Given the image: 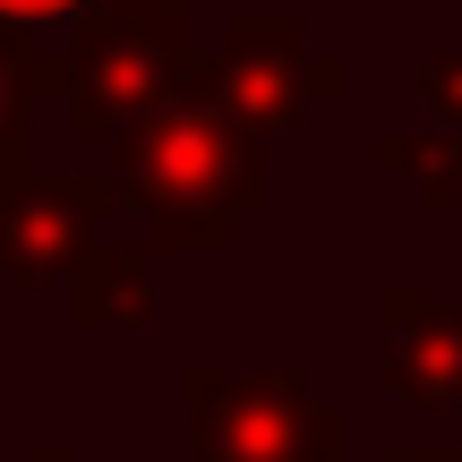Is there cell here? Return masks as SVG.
Returning <instances> with one entry per match:
<instances>
[{"instance_id":"2","label":"cell","mask_w":462,"mask_h":462,"mask_svg":"<svg viewBox=\"0 0 462 462\" xmlns=\"http://www.w3.org/2000/svg\"><path fill=\"white\" fill-rule=\"evenodd\" d=\"M171 69H180L171 17H112V26H95L78 51V129H137L171 95Z\"/></svg>"},{"instance_id":"9","label":"cell","mask_w":462,"mask_h":462,"mask_svg":"<svg viewBox=\"0 0 462 462\" xmlns=\"http://www.w3.org/2000/svg\"><path fill=\"white\" fill-rule=\"evenodd\" d=\"M60 462H69V454H60Z\"/></svg>"},{"instance_id":"7","label":"cell","mask_w":462,"mask_h":462,"mask_svg":"<svg viewBox=\"0 0 462 462\" xmlns=\"http://www.w3.org/2000/svg\"><path fill=\"white\" fill-rule=\"evenodd\" d=\"M95 0H0V17L9 26H69V17H86ZM120 17H171V0H120Z\"/></svg>"},{"instance_id":"5","label":"cell","mask_w":462,"mask_h":462,"mask_svg":"<svg viewBox=\"0 0 462 462\" xmlns=\"http://www.w3.org/2000/svg\"><path fill=\"white\" fill-rule=\"evenodd\" d=\"M103 189L95 180H17L9 206H0V265H9L17 282H51L69 274V265L86 257V206H95Z\"/></svg>"},{"instance_id":"8","label":"cell","mask_w":462,"mask_h":462,"mask_svg":"<svg viewBox=\"0 0 462 462\" xmlns=\"http://www.w3.org/2000/svg\"><path fill=\"white\" fill-rule=\"evenodd\" d=\"M17 120V60H9V43H0V129Z\"/></svg>"},{"instance_id":"6","label":"cell","mask_w":462,"mask_h":462,"mask_svg":"<svg viewBox=\"0 0 462 462\" xmlns=\"http://www.w3.org/2000/svg\"><path fill=\"white\" fill-rule=\"evenodd\" d=\"M385 360H394V385L411 402H437L462 385V317L429 309L420 291L385 300Z\"/></svg>"},{"instance_id":"3","label":"cell","mask_w":462,"mask_h":462,"mask_svg":"<svg viewBox=\"0 0 462 462\" xmlns=\"http://www.w3.org/2000/svg\"><path fill=\"white\" fill-rule=\"evenodd\" d=\"M206 446L215 462H334V411H317L291 377L206 385Z\"/></svg>"},{"instance_id":"1","label":"cell","mask_w":462,"mask_h":462,"mask_svg":"<svg viewBox=\"0 0 462 462\" xmlns=\"http://www.w3.org/2000/svg\"><path fill=\"white\" fill-rule=\"evenodd\" d=\"M257 129L223 103V86L154 103L129 129V198L163 240H223L240 206H257Z\"/></svg>"},{"instance_id":"4","label":"cell","mask_w":462,"mask_h":462,"mask_svg":"<svg viewBox=\"0 0 462 462\" xmlns=\"http://www.w3.org/2000/svg\"><path fill=\"white\" fill-rule=\"evenodd\" d=\"M309 86H334V60H309L291 17H240L223 43V103L257 129V120H291Z\"/></svg>"}]
</instances>
